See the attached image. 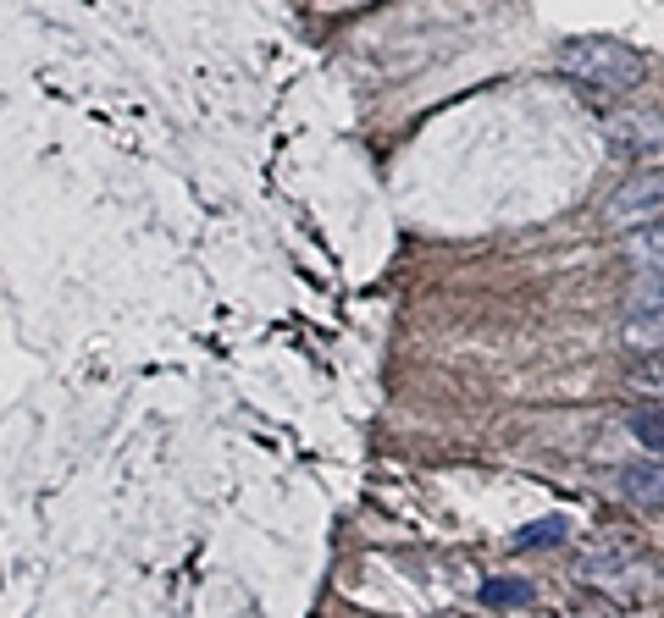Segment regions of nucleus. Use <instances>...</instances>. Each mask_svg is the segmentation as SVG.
<instances>
[{"mask_svg": "<svg viewBox=\"0 0 664 618\" xmlns=\"http://www.w3.org/2000/svg\"><path fill=\"white\" fill-rule=\"evenodd\" d=\"M532 596H537V590H532L526 579H488V585H482V601H488V607H526Z\"/></svg>", "mask_w": 664, "mask_h": 618, "instance_id": "nucleus-11", "label": "nucleus"}, {"mask_svg": "<svg viewBox=\"0 0 664 618\" xmlns=\"http://www.w3.org/2000/svg\"><path fill=\"white\" fill-rule=\"evenodd\" d=\"M658 216H664V172H636L603 199V227L609 232H631V227H647Z\"/></svg>", "mask_w": 664, "mask_h": 618, "instance_id": "nucleus-2", "label": "nucleus"}, {"mask_svg": "<svg viewBox=\"0 0 664 618\" xmlns=\"http://www.w3.org/2000/svg\"><path fill=\"white\" fill-rule=\"evenodd\" d=\"M620 343H625L631 354H664V288H647V293L625 310Z\"/></svg>", "mask_w": 664, "mask_h": 618, "instance_id": "nucleus-5", "label": "nucleus"}, {"mask_svg": "<svg viewBox=\"0 0 664 618\" xmlns=\"http://www.w3.org/2000/svg\"><path fill=\"white\" fill-rule=\"evenodd\" d=\"M625 431H631L647 453H664V403H642V409L625 420Z\"/></svg>", "mask_w": 664, "mask_h": 618, "instance_id": "nucleus-10", "label": "nucleus"}, {"mask_svg": "<svg viewBox=\"0 0 664 618\" xmlns=\"http://www.w3.org/2000/svg\"><path fill=\"white\" fill-rule=\"evenodd\" d=\"M603 133H609V144L625 150V155H653V150H664V106L625 100V106L603 111Z\"/></svg>", "mask_w": 664, "mask_h": 618, "instance_id": "nucleus-4", "label": "nucleus"}, {"mask_svg": "<svg viewBox=\"0 0 664 618\" xmlns=\"http://www.w3.org/2000/svg\"><path fill=\"white\" fill-rule=\"evenodd\" d=\"M565 535H570V524H565L559 513H548V519H532L526 530H515L510 546H515V552H543V546H559Z\"/></svg>", "mask_w": 664, "mask_h": 618, "instance_id": "nucleus-9", "label": "nucleus"}, {"mask_svg": "<svg viewBox=\"0 0 664 618\" xmlns=\"http://www.w3.org/2000/svg\"><path fill=\"white\" fill-rule=\"evenodd\" d=\"M620 254H625V265H631L642 282L664 288V216L647 221V227H631V232L620 238Z\"/></svg>", "mask_w": 664, "mask_h": 618, "instance_id": "nucleus-6", "label": "nucleus"}, {"mask_svg": "<svg viewBox=\"0 0 664 618\" xmlns=\"http://www.w3.org/2000/svg\"><path fill=\"white\" fill-rule=\"evenodd\" d=\"M614 491H620L631 508H664V458L625 464V469L614 475Z\"/></svg>", "mask_w": 664, "mask_h": 618, "instance_id": "nucleus-7", "label": "nucleus"}, {"mask_svg": "<svg viewBox=\"0 0 664 618\" xmlns=\"http://www.w3.org/2000/svg\"><path fill=\"white\" fill-rule=\"evenodd\" d=\"M625 392L664 403V354H636V365L625 370Z\"/></svg>", "mask_w": 664, "mask_h": 618, "instance_id": "nucleus-8", "label": "nucleus"}, {"mask_svg": "<svg viewBox=\"0 0 664 618\" xmlns=\"http://www.w3.org/2000/svg\"><path fill=\"white\" fill-rule=\"evenodd\" d=\"M554 67H559L565 78H576L581 89H598V95H625V89H636L642 73H647V62H642L631 45L603 40V34H592V40H565V45L554 51Z\"/></svg>", "mask_w": 664, "mask_h": 618, "instance_id": "nucleus-1", "label": "nucleus"}, {"mask_svg": "<svg viewBox=\"0 0 664 618\" xmlns=\"http://www.w3.org/2000/svg\"><path fill=\"white\" fill-rule=\"evenodd\" d=\"M576 574L587 579V585H603V590H620V596H636L642 590V557L625 546V541H592L581 557H576Z\"/></svg>", "mask_w": 664, "mask_h": 618, "instance_id": "nucleus-3", "label": "nucleus"}]
</instances>
